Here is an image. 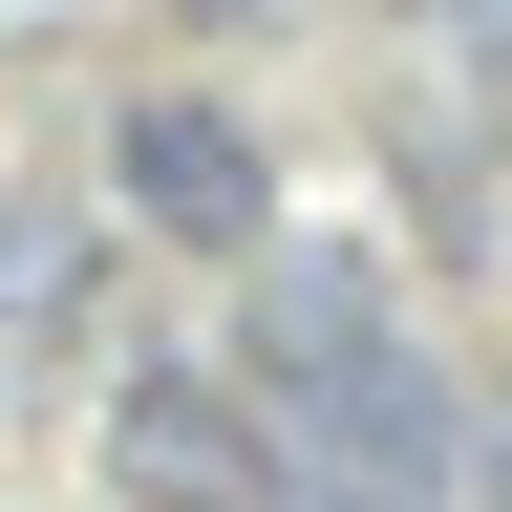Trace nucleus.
I'll return each instance as SVG.
<instances>
[{
	"label": "nucleus",
	"mask_w": 512,
	"mask_h": 512,
	"mask_svg": "<svg viewBox=\"0 0 512 512\" xmlns=\"http://www.w3.org/2000/svg\"><path fill=\"white\" fill-rule=\"evenodd\" d=\"M235 406L278 427L299 491H342V512H448L470 491V406H448V363L406 342V299H384L342 235H278L235 278Z\"/></svg>",
	"instance_id": "f257e3e1"
},
{
	"label": "nucleus",
	"mask_w": 512,
	"mask_h": 512,
	"mask_svg": "<svg viewBox=\"0 0 512 512\" xmlns=\"http://www.w3.org/2000/svg\"><path fill=\"white\" fill-rule=\"evenodd\" d=\"M107 192H128V235H171V256H278V150H256V128L214 107V86H150L107 128Z\"/></svg>",
	"instance_id": "f03ea898"
},
{
	"label": "nucleus",
	"mask_w": 512,
	"mask_h": 512,
	"mask_svg": "<svg viewBox=\"0 0 512 512\" xmlns=\"http://www.w3.org/2000/svg\"><path fill=\"white\" fill-rule=\"evenodd\" d=\"M107 491H128V512H278L299 448L235 406V363H128V384H107Z\"/></svg>",
	"instance_id": "7ed1b4c3"
},
{
	"label": "nucleus",
	"mask_w": 512,
	"mask_h": 512,
	"mask_svg": "<svg viewBox=\"0 0 512 512\" xmlns=\"http://www.w3.org/2000/svg\"><path fill=\"white\" fill-rule=\"evenodd\" d=\"M150 22H192V43H235V22H278V0H150Z\"/></svg>",
	"instance_id": "20e7f679"
},
{
	"label": "nucleus",
	"mask_w": 512,
	"mask_h": 512,
	"mask_svg": "<svg viewBox=\"0 0 512 512\" xmlns=\"http://www.w3.org/2000/svg\"><path fill=\"white\" fill-rule=\"evenodd\" d=\"M470 470H491V512H512V406H491V427H470Z\"/></svg>",
	"instance_id": "39448f33"
},
{
	"label": "nucleus",
	"mask_w": 512,
	"mask_h": 512,
	"mask_svg": "<svg viewBox=\"0 0 512 512\" xmlns=\"http://www.w3.org/2000/svg\"><path fill=\"white\" fill-rule=\"evenodd\" d=\"M43 22H64V0H0V43H43Z\"/></svg>",
	"instance_id": "423d86ee"
}]
</instances>
